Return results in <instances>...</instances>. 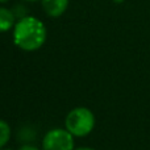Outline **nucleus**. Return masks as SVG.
Here are the masks:
<instances>
[{"label":"nucleus","mask_w":150,"mask_h":150,"mask_svg":"<svg viewBox=\"0 0 150 150\" xmlns=\"http://www.w3.org/2000/svg\"><path fill=\"white\" fill-rule=\"evenodd\" d=\"M46 26L33 16L20 18L13 28V42L25 52L38 50L46 41Z\"/></svg>","instance_id":"1"},{"label":"nucleus","mask_w":150,"mask_h":150,"mask_svg":"<svg viewBox=\"0 0 150 150\" xmlns=\"http://www.w3.org/2000/svg\"><path fill=\"white\" fill-rule=\"evenodd\" d=\"M65 127L73 136L84 137L92 132L95 127V116L86 107H78L69 112L65 120Z\"/></svg>","instance_id":"2"},{"label":"nucleus","mask_w":150,"mask_h":150,"mask_svg":"<svg viewBox=\"0 0 150 150\" xmlns=\"http://www.w3.org/2000/svg\"><path fill=\"white\" fill-rule=\"evenodd\" d=\"M42 150H74V136L67 129L49 130L42 140Z\"/></svg>","instance_id":"3"},{"label":"nucleus","mask_w":150,"mask_h":150,"mask_svg":"<svg viewBox=\"0 0 150 150\" xmlns=\"http://www.w3.org/2000/svg\"><path fill=\"white\" fill-rule=\"evenodd\" d=\"M42 7L50 17H59L66 12L69 0H42Z\"/></svg>","instance_id":"4"},{"label":"nucleus","mask_w":150,"mask_h":150,"mask_svg":"<svg viewBox=\"0 0 150 150\" xmlns=\"http://www.w3.org/2000/svg\"><path fill=\"white\" fill-rule=\"evenodd\" d=\"M16 16L12 11H9L8 8L0 7V33H4V32L9 30L15 24Z\"/></svg>","instance_id":"5"},{"label":"nucleus","mask_w":150,"mask_h":150,"mask_svg":"<svg viewBox=\"0 0 150 150\" xmlns=\"http://www.w3.org/2000/svg\"><path fill=\"white\" fill-rule=\"evenodd\" d=\"M9 137H11L9 125L4 120H0V149H3V146L7 145V142L9 141Z\"/></svg>","instance_id":"6"},{"label":"nucleus","mask_w":150,"mask_h":150,"mask_svg":"<svg viewBox=\"0 0 150 150\" xmlns=\"http://www.w3.org/2000/svg\"><path fill=\"white\" fill-rule=\"evenodd\" d=\"M18 150H38L36 148V146H32V145H24V146H21Z\"/></svg>","instance_id":"7"},{"label":"nucleus","mask_w":150,"mask_h":150,"mask_svg":"<svg viewBox=\"0 0 150 150\" xmlns=\"http://www.w3.org/2000/svg\"><path fill=\"white\" fill-rule=\"evenodd\" d=\"M76 150H93V149H90V148H79V149H76Z\"/></svg>","instance_id":"8"},{"label":"nucleus","mask_w":150,"mask_h":150,"mask_svg":"<svg viewBox=\"0 0 150 150\" xmlns=\"http://www.w3.org/2000/svg\"><path fill=\"white\" fill-rule=\"evenodd\" d=\"M113 1H115V3H117V4H120V3H124L125 0H113Z\"/></svg>","instance_id":"9"},{"label":"nucleus","mask_w":150,"mask_h":150,"mask_svg":"<svg viewBox=\"0 0 150 150\" xmlns=\"http://www.w3.org/2000/svg\"><path fill=\"white\" fill-rule=\"evenodd\" d=\"M24 1H30V3H33V1H37V0H24Z\"/></svg>","instance_id":"10"},{"label":"nucleus","mask_w":150,"mask_h":150,"mask_svg":"<svg viewBox=\"0 0 150 150\" xmlns=\"http://www.w3.org/2000/svg\"><path fill=\"white\" fill-rule=\"evenodd\" d=\"M5 1H8V0H0V3H5Z\"/></svg>","instance_id":"11"},{"label":"nucleus","mask_w":150,"mask_h":150,"mask_svg":"<svg viewBox=\"0 0 150 150\" xmlns=\"http://www.w3.org/2000/svg\"><path fill=\"white\" fill-rule=\"evenodd\" d=\"M0 150H12V149H0Z\"/></svg>","instance_id":"12"}]
</instances>
